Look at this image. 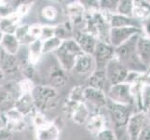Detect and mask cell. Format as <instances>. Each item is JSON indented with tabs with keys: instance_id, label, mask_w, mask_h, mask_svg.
I'll list each match as a JSON object with an SVG mask.
<instances>
[{
	"instance_id": "6da1fadb",
	"label": "cell",
	"mask_w": 150,
	"mask_h": 140,
	"mask_svg": "<svg viewBox=\"0 0 150 140\" xmlns=\"http://www.w3.org/2000/svg\"><path fill=\"white\" fill-rule=\"evenodd\" d=\"M140 35L133 36L125 43L115 48V57L125 65L129 71L146 73L147 68L141 62L136 51V43Z\"/></svg>"
},
{
	"instance_id": "7a4b0ae2",
	"label": "cell",
	"mask_w": 150,
	"mask_h": 140,
	"mask_svg": "<svg viewBox=\"0 0 150 140\" xmlns=\"http://www.w3.org/2000/svg\"><path fill=\"white\" fill-rule=\"evenodd\" d=\"M32 96L38 111L45 114L55 109L60 103L58 91L50 85H35Z\"/></svg>"
},
{
	"instance_id": "3957f363",
	"label": "cell",
	"mask_w": 150,
	"mask_h": 140,
	"mask_svg": "<svg viewBox=\"0 0 150 140\" xmlns=\"http://www.w3.org/2000/svg\"><path fill=\"white\" fill-rule=\"evenodd\" d=\"M134 107L132 106H124L120 104L113 103L108 100L105 109L108 114L110 123H112L113 130L115 134H117L120 133L126 132V127L131 117L134 112Z\"/></svg>"
},
{
	"instance_id": "277c9868",
	"label": "cell",
	"mask_w": 150,
	"mask_h": 140,
	"mask_svg": "<svg viewBox=\"0 0 150 140\" xmlns=\"http://www.w3.org/2000/svg\"><path fill=\"white\" fill-rule=\"evenodd\" d=\"M82 51L74 38L64 40L61 47L55 51L56 58L58 60L59 66L66 71H72L74 68L76 57Z\"/></svg>"
},
{
	"instance_id": "5b68a950",
	"label": "cell",
	"mask_w": 150,
	"mask_h": 140,
	"mask_svg": "<svg viewBox=\"0 0 150 140\" xmlns=\"http://www.w3.org/2000/svg\"><path fill=\"white\" fill-rule=\"evenodd\" d=\"M91 112L90 107L86 103H76L66 99L63 106L64 115L77 125L86 124Z\"/></svg>"
},
{
	"instance_id": "8992f818",
	"label": "cell",
	"mask_w": 150,
	"mask_h": 140,
	"mask_svg": "<svg viewBox=\"0 0 150 140\" xmlns=\"http://www.w3.org/2000/svg\"><path fill=\"white\" fill-rule=\"evenodd\" d=\"M106 96L109 101L120 105L132 107L135 105V100L132 92V86L126 82L110 86L106 92Z\"/></svg>"
},
{
	"instance_id": "52a82bcc",
	"label": "cell",
	"mask_w": 150,
	"mask_h": 140,
	"mask_svg": "<svg viewBox=\"0 0 150 140\" xmlns=\"http://www.w3.org/2000/svg\"><path fill=\"white\" fill-rule=\"evenodd\" d=\"M20 95L17 82H0V111L5 112L14 107V103Z\"/></svg>"
},
{
	"instance_id": "ba28073f",
	"label": "cell",
	"mask_w": 150,
	"mask_h": 140,
	"mask_svg": "<svg viewBox=\"0 0 150 140\" xmlns=\"http://www.w3.org/2000/svg\"><path fill=\"white\" fill-rule=\"evenodd\" d=\"M105 70L109 86L125 82L127 76L129 74V70L126 68L125 65L121 62L118 61L116 57H114L109 63L106 65V66L105 67Z\"/></svg>"
},
{
	"instance_id": "9c48e42d",
	"label": "cell",
	"mask_w": 150,
	"mask_h": 140,
	"mask_svg": "<svg viewBox=\"0 0 150 140\" xmlns=\"http://www.w3.org/2000/svg\"><path fill=\"white\" fill-rule=\"evenodd\" d=\"M136 35H141L140 27L124 26L118 28H111L109 35V44L114 48H117Z\"/></svg>"
},
{
	"instance_id": "30bf717a",
	"label": "cell",
	"mask_w": 150,
	"mask_h": 140,
	"mask_svg": "<svg viewBox=\"0 0 150 140\" xmlns=\"http://www.w3.org/2000/svg\"><path fill=\"white\" fill-rule=\"evenodd\" d=\"M65 12L75 30H83L86 12L80 1H72L66 4Z\"/></svg>"
},
{
	"instance_id": "8fae6325",
	"label": "cell",
	"mask_w": 150,
	"mask_h": 140,
	"mask_svg": "<svg viewBox=\"0 0 150 140\" xmlns=\"http://www.w3.org/2000/svg\"><path fill=\"white\" fill-rule=\"evenodd\" d=\"M92 56L96 64V69H105L106 65L115 57V48L109 43L98 41Z\"/></svg>"
},
{
	"instance_id": "7c38bea8",
	"label": "cell",
	"mask_w": 150,
	"mask_h": 140,
	"mask_svg": "<svg viewBox=\"0 0 150 140\" xmlns=\"http://www.w3.org/2000/svg\"><path fill=\"white\" fill-rule=\"evenodd\" d=\"M148 122L144 111H136L132 114L126 127V133L129 140H138L143 128Z\"/></svg>"
},
{
	"instance_id": "4fadbf2b",
	"label": "cell",
	"mask_w": 150,
	"mask_h": 140,
	"mask_svg": "<svg viewBox=\"0 0 150 140\" xmlns=\"http://www.w3.org/2000/svg\"><path fill=\"white\" fill-rule=\"evenodd\" d=\"M101 110L102 109H94L91 112L89 120L85 124L87 130L95 136L105 129L111 128L108 124L110 122L109 118L105 116Z\"/></svg>"
},
{
	"instance_id": "5bb4252c",
	"label": "cell",
	"mask_w": 150,
	"mask_h": 140,
	"mask_svg": "<svg viewBox=\"0 0 150 140\" xmlns=\"http://www.w3.org/2000/svg\"><path fill=\"white\" fill-rule=\"evenodd\" d=\"M84 101L88 106H91L94 109H103L107 105L106 93L89 86L84 87Z\"/></svg>"
},
{
	"instance_id": "9a60e30c",
	"label": "cell",
	"mask_w": 150,
	"mask_h": 140,
	"mask_svg": "<svg viewBox=\"0 0 150 140\" xmlns=\"http://www.w3.org/2000/svg\"><path fill=\"white\" fill-rule=\"evenodd\" d=\"M73 38L79 45L82 53L92 55L98 43V39L93 35L88 33L84 30H75Z\"/></svg>"
},
{
	"instance_id": "2e32d148",
	"label": "cell",
	"mask_w": 150,
	"mask_h": 140,
	"mask_svg": "<svg viewBox=\"0 0 150 140\" xmlns=\"http://www.w3.org/2000/svg\"><path fill=\"white\" fill-rule=\"evenodd\" d=\"M4 114L6 118V128L12 134L23 132L26 128L25 117H23L14 107L5 111Z\"/></svg>"
},
{
	"instance_id": "e0dca14e",
	"label": "cell",
	"mask_w": 150,
	"mask_h": 140,
	"mask_svg": "<svg viewBox=\"0 0 150 140\" xmlns=\"http://www.w3.org/2000/svg\"><path fill=\"white\" fill-rule=\"evenodd\" d=\"M95 69H96V64L93 56L91 54L81 53L76 57L74 68L72 71H75L76 74L81 76L89 77Z\"/></svg>"
},
{
	"instance_id": "ac0fdd59",
	"label": "cell",
	"mask_w": 150,
	"mask_h": 140,
	"mask_svg": "<svg viewBox=\"0 0 150 140\" xmlns=\"http://www.w3.org/2000/svg\"><path fill=\"white\" fill-rule=\"evenodd\" d=\"M14 108L23 117L32 118L38 111L32 93H21L14 103Z\"/></svg>"
},
{
	"instance_id": "d6986e66",
	"label": "cell",
	"mask_w": 150,
	"mask_h": 140,
	"mask_svg": "<svg viewBox=\"0 0 150 140\" xmlns=\"http://www.w3.org/2000/svg\"><path fill=\"white\" fill-rule=\"evenodd\" d=\"M0 68L6 76H14L21 70L20 59L17 55H10L0 50Z\"/></svg>"
},
{
	"instance_id": "ffe728a7",
	"label": "cell",
	"mask_w": 150,
	"mask_h": 140,
	"mask_svg": "<svg viewBox=\"0 0 150 140\" xmlns=\"http://www.w3.org/2000/svg\"><path fill=\"white\" fill-rule=\"evenodd\" d=\"M61 130L59 126L53 122L49 121L43 126L35 129V140H59Z\"/></svg>"
},
{
	"instance_id": "44dd1931",
	"label": "cell",
	"mask_w": 150,
	"mask_h": 140,
	"mask_svg": "<svg viewBox=\"0 0 150 140\" xmlns=\"http://www.w3.org/2000/svg\"><path fill=\"white\" fill-rule=\"evenodd\" d=\"M87 86L94 88L97 90L103 91L105 93L109 88L105 70V69H95L92 73L88 77Z\"/></svg>"
},
{
	"instance_id": "7402d4cb",
	"label": "cell",
	"mask_w": 150,
	"mask_h": 140,
	"mask_svg": "<svg viewBox=\"0 0 150 140\" xmlns=\"http://www.w3.org/2000/svg\"><path fill=\"white\" fill-rule=\"evenodd\" d=\"M107 19L110 28H118L124 26H137L140 27V22L133 18H128L117 13H108Z\"/></svg>"
},
{
	"instance_id": "603a6c76",
	"label": "cell",
	"mask_w": 150,
	"mask_h": 140,
	"mask_svg": "<svg viewBox=\"0 0 150 140\" xmlns=\"http://www.w3.org/2000/svg\"><path fill=\"white\" fill-rule=\"evenodd\" d=\"M136 51L141 62L148 68L150 65V39L140 35L136 43Z\"/></svg>"
},
{
	"instance_id": "cb8c5ba5",
	"label": "cell",
	"mask_w": 150,
	"mask_h": 140,
	"mask_svg": "<svg viewBox=\"0 0 150 140\" xmlns=\"http://www.w3.org/2000/svg\"><path fill=\"white\" fill-rule=\"evenodd\" d=\"M22 18L13 11L8 16L0 18V30L3 34H13L15 33L17 27L20 25V22Z\"/></svg>"
},
{
	"instance_id": "d4e9b609",
	"label": "cell",
	"mask_w": 150,
	"mask_h": 140,
	"mask_svg": "<svg viewBox=\"0 0 150 140\" xmlns=\"http://www.w3.org/2000/svg\"><path fill=\"white\" fill-rule=\"evenodd\" d=\"M21 48V44L13 34H4L0 43V50L10 55H17Z\"/></svg>"
},
{
	"instance_id": "484cf974",
	"label": "cell",
	"mask_w": 150,
	"mask_h": 140,
	"mask_svg": "<svg viewBox=\"0 0 150 140\" xmlns=\"http://www.w3.org/2000/svg\"><path fill=\"white\" fill-rule=\"evenodd\" d=\"M133 19L138 22L150 18V1L147 0H134L133 1Z\"/></svg>"
},
{
	"instance_id": "4316f807",
	"label": "cell",
	"mask_w": 150,
	"mask_h": 140,
	"mask_svg": "<svg viewBox=\"0 0 150 140\" xmlns=\"http://www.w3.org/2000/svg\"><path fill=\"white\" fill-rule=\"evenodd\" d=\"M49 80L50 86L55 88V89L64 86L67 80L65 71L62 69L59 65L51 66L49 70Z\"/></svg>"
},
{
	"instance_id": "83f0119b",
	"label": "cell",
	"mask_w": 150,
	"mask_h": 140,
	"mask_svg": "<svg viewBox=\"0 0 150 140\" xmlns=\"http://www.w3.org/2000/svg\"><path fill=\"white\" fill-rule=\"evenodd\" d=\"M27 59L33 65H37L39 61L41 60V57L43 55L42 53V40L37 39L33 41L27 46Z\"/></svg>"
},
{
	"instance_id": "f1b7e54d",
	"label": "cell",
	"mask_w": 150,
	"mask_h": 140,
	"mask_svg": "<svg viewBox=\"0 0 150 140\" xmlns=\"http://www.w3.org/2000/svg\"><path fill=\"white\" fill-rule=\"evenodd\" d=\"M75 28L70 21H66L62 23L55 25V37L62 40H66L69 38H73Z\"/></svg>"
},
{
	"instance_id": "f546056e",
	"label": "cell",
	"mask_w": 150,
	"mask_h": 140,
	"mask_svg": "<svg viewBox=\"0 0 150 140\" xmlns=\"http://www.w3.org/2000/svg\"><path fill=\"white\" fill-rule=\"evenodd\" d=\"M14 36L17 38L19 42L22 45H26L28 46L30 43H32L33 40L32 38L29 35V25L28 24H20L17 27L16 31H15Z\"/></svg>"
},
{
	"instance_id": "4dcf8cb0",
	"label": "cell",
	"mask_w": 150,
	"mask_h": 140,
	"mask_svg": "<svg viewBox=\"0 0 150 140\" xmlns=\"http://www.w3.org/2000/svg\"><path fill=\"white\" fill-rule=\"evenodd\" d=\"M133 1L132 0H120L117 3L116 13L128 18H133Z\"/></svg>"
},
{
	"instance_id": "1f68e13d",
	"label": "cell",
	"mask_w": 150,
	"mask_h": 140,
	"mask_svg": "<svg viewBox=\"0 0 150 140\" xmlns=\"http://www.w3.org/2000/svg\"><path fill=\"white\" fill-rule=\"evenodd\" d=\"M62 43H63V40L58 38L57 37H53V38H50L49 39H46V40L42 41L43 54L55 53V51L61 47Z\"/></svg>"
},
{
	"instance_id": "d6a6232c",
	"label": "cell",
	"mask_w": 150,
	"mask_h": 140,
	"mask_svg": "<svg viewBox=\"0 0 150 140\" xmlns=\"http://www.w3.org/2000/svg\"><path fill=\"white\" fill-rule=\"evenodd\" d=\"M20 65H21L20 72L22 73L23 77H25V79L34 80V77L35 76V66L33 65L28 61L27 56L24 60H20Z\"/></svg>"
},
{
	"instance_id": "836d02e7",
	"label": "cell",
	"mask_w": 150,
	"mask_h": 140,
	"mask_svg": "<svg viewBox=\"0 0 150 140\" xmlns=\"http://www.w3.org/2000/svg\"><path fill=\"white\" fill-rule=\"evenodd\" d=\"M67 100L76 103H85L84 101V87L81 85H76L69 92Z\"/></svg>"
},
{
	"instance_id": "e575fe53",
	"label": "cell",
	"mask_w": 150,
	"mask_h": 140,
	"mask_svg": "<svg viewBox=\"0 0 150 140\" xmlns=\"http://www.w3.org/2000/svg\"><path fill=\"white\" fill-rule=\"evenodd\" d=\"M140 103L142 111H146L150 108V83L143 87L140 93Z\"/></svg>"
},
{
	"instance_id": "d590c367",
	"label": "cell",
	"mask_w": 150,
	"mask_h": 140,
	"mask_svg": "<svg viewBox=\"0 0 150 140\" xmlns=\"http://www.w3.org/2000/svg\"><path fill=\"white\" fill-rule=\"evenodd\" d=\"M17 83L21 93H32L34 88L35 87L34 80L25 79V77L21 79L19 81H17Z\"/></svg>"
},
{
	"instance_id": "8d00e7d4",
	"label": "cell",
	"mask_w": 150,
	"mask_h": 140,
	"mask_svg": "<svg viewBox=\"0 0 150 140\" xmlns=\"http://www.w3.org/2000/svg\"><path fill=\"white\" fill-rule=\"evenodd\" d=\"M80 3L83 6L85 12L88 14L96 13L101 10L100 1H97V0H83V1H80Z\"/></svg>"
},
{
	"instance_id": "74e56055",
	"label": "cell",
	"mask_w": 150,
	"mask_h": 140,
	"mask_svg": "<svg viewBox=\"0 0 150 140\" xmlns=\"http://www.w3.org/2000/svg\"><path fill=\"white\" fill-rule=\"evenodd\" d=\"M58 9H57L54 6H51V5H49V6H46L42 9L41 10V15H42V17L47 20V21H50V22H52V21H55L58 17Z\"/></svg>"
},
{
	"instance_id": "f35d334b",
	"label": "cell",
	"mask_w": 150,
	"mask_h": 140,
	"mask_svg": "<svg viewBox=\"0 0 150 140\" xmlns=\"http://www.w3.org/2000/svg\"><path fill=\"white\" fill-rule=\"evenodd\" d=\"M33 3L32 1H23V2H21V4L18 5L17 9L14 10L15 12H16L21 18L24 17L25 15H26L29 11L31 8L33 6Z\"/></svg>"
},
{
	"instance_id": "ab89813d",
	"label": "cell",
	"mask_w": 150,
	"mask_h": 140,
	"mask_svg": "<svg viewBox=\"0 0 150 140\" xmlns=\"http://www.w3.org/2000/svg\"><path fill=\"white\" fill-rule=\"evenodd\" d=\"M97 140H118L112 128H106L96 136Z\"/></svg>"
},
{
	"instance_id": "60d3db41",
	"label": "cell",
	"mask_w": 150,
	"mask_h": 140,
	"mask_svg": "<svg viewBox=\"0 0 150 140\" xmlns=\"http://www.w3.org/2000/svg\"><path fill=\"white\" fill-rule=\"evenodd\" d=\"M31 119H32L33 124H34V126H35V129L39 128L41 126H43L44 124H46L49 122L48 119L46 118L45 113H42V112H40V111L35 112V114Z\"/></svg>"
},
{
	"instance_id": "b9f144b4",
	"label": "cell",
	"mask_w": 150,
	"mask_h": 140,
	"mask_svg": "<svg viewBox=\"0 0 150 140\" xmlns=\"http://www.w3.org/2000/svg\"><path fill=\"white\" fill-rule=\"evenodd\" d=\"M53 37H55V25H42L40 39L44 41Z\"/></svg>"
},
{
	"instance_id": "7bdbcfd3",
	"label": "cell",
	"mask_w": 150,
	"mask_h": 140,
	"mask_svg": "<svg viewBox=\"0 0 150 140\" xmlns=\"http://www.w3.org/2000/svg\"><path fill=\"white\" fill-rule=\"evenodd\" d=\"M14 11L12 5L8 1H0V18L8 16Z\"/></svg>"
},
{
	"instance_id": "ee69618b",
	"label": "cell",
	"mask_w": 150,
	"mask_h": 140,
	"mask_svg": "<svg viewBox=\"0 0 150 140\" xmlns=\"http://www.w3.org/2000/svg\"><path fill=\"white\" fill-rule=\"evenodd\" d=\"M41 32H42V24L35 23L32 25H29V35L33 40L40 39Z\"/></svg>"
},
{
	"instance_id": "f6af8a7d",
	"label": "cell",
	"mask_w": 150,
	"mask_h": 140,
	"mask_svg": "<svg viewBox=\"0 0 150 140\" xmlns=\"http://www.w3.org/2000/svg\"><path fill=\"white\" fill-rule=\"evenodd\" d=\"M140 29L141 35L144 34L143 37L150 39V18L142 21L140 23Z\"/></svg>"
},
{
	"instance_id": "bcb514c9",
	"label": "cell",
	"mask_w": 150,
	"mask_h": 140,
	"mask_svg": "<svg viewBox=\"0 0 150 140\" xmlns=\"http://www.w3.org/2000/svg\"><path fill=\"white\" fill-rule=\"evenodd\" d=\"M138 140H150V123L147 122L143 128Z\"/></svg>"
},
{
	"instance_id": "7dc6e473",
	"label": "cell",
	"mask_w": 150,
	"mask_h": 140,
	"mask_svg": "<svg viewBox=\"0 0 150 140\" xmlns=\"http://www.w3.org/2000/svg\"><path fill=\"white\" fill-rule=\"evenodd\" d=\"M12 134L7 128L0 129V140H12Z\"/></svg>"
},
{
	"instance_id": "c3c4849f",
	"label": "cell",
	"mask_w": 150,
	"mask_h": 140,
	"mask_svg": "<svg viewBox=\"0 0 150 140\" xmlns=\"http://www.w3.org/2000/svg\"><path fill=\"white\" fill-rule=\"evenodd\" d=\"M6 128V118L4 112H0V129Z\"/></svg>"
},
{
	"instance_id": "681fc988",
	"label": "cell",
	"mask_w": 150,
	"mask_h": 140,
	"mask_svg": "<svg viewBox=\"0 0 150 140\" xmlns=\"http://www.w3.org/2000/svg\"><path fill=\"white\" fill-rule=\"evenodd\" d=\"M4 79H5V75H4V73H3L2 69L0 68V82H2V81L4 80Z\"/></svg>"
},
{
	"instance_id": "f907efd6",
	"label": "cell",
	"mask_w": 150,
	"mask_h": 140,
	"mask_svg": "<svg viewBox=\"0 0 150 140\" xmlns=\"http://www.w3.org/2000/svg\"><path fill=\"white\" fill-rule=\"evenodd\" d=\"M146 114V117H147V120H148V122L150 123V108H148V109L146 111H144Z\"/></svg>"
},
{
	"instance_id": "816d5d0a",
	"label": "cell",
	"mask_w": 150,
	"mask_h": 140,
	"mask_svg": "<svg viewBox=\"0 0 150 140\" xmlns=\"http://www.w3.org/2000/svg\"><path fill=\"white\" fill-rule=\"evenodd\" d=\"M3 36H4V34L2 33V31L0 30V43H1V40H2V38H3Z\"/></svg>"
},
{
	"instance_id": "f5cc1de1",
	"label": "cell",
	"mask_w": 150,
	"mask_h": 140,
	"mask_svg": "<svg viewBox=\"0 0 150 140\" xmlns=\"http://www.w3.org/2000/svg\"><path fill=\"white\" fill-rule=\"evenodd\" d=\"M0 112H1V111H0Z\"/></svg>"
}]
</instances>
